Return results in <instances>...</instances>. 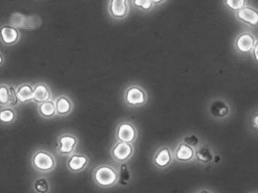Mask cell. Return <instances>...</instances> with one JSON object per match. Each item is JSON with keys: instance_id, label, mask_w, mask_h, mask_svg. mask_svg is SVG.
<instances>
[{"instance_id": "cell-1", "label": "cell", "mask_w": 258, "mask_h": 193, "mask_svg": "<svg viewBox=\"0 0 258 193\" xmlns=\"http://www.w3.org/2000/svg\"><path fill=\"white\" fill-rule=\"evenodd\" d=\"M118 179V171L109 164H101L93 172L94 184L100 188H111L117 184Z\"/></svg>"}, {"instance_id": "cell-2", "label": "cell", "mask_w": 258, "mask_h": 193, "mask_svg": "<svg viewBox=\"0 0 258 193\" xmlns=\"http://www.w3.org/2000/svg\"><path fill=\"white\" fill-rule=\"evenodd\" d=\"M31 163L36 170L41 173L52 172L56 166L55 157L42 149L36 151L32 156Z\"/></svg>"}, {"instance_id": "cell-3", "label": "cell", "mask_w": 258, "mask_h": 193, "mask_svg": "<svg viewBox=\"0 0 258 193\" xmlns=\"http://www.w3.org/2000/svg\"><path fill=\"white\" fill-rule=\"evenodd\" d=\"M124 100L131 108L142 107L148 102V94L141 86L132 85L125 90Z\"/></svg>"}, {"instance_id": "cell-4", "label": "cell", "mask_w": 258, "mask_h": 193, "mask_svg": "<svg viewBox=\"0 0 258 193\" xmlns=\"http://www.w3.org/2000/svg\"><path fill=\"white\" fill-rule=\"evenodd\" d=\"M10 25L14 26L17 29L23 28L27 30H32L38 28L41 24V18L39 16H24L22 13H13L9 19Z\"/></svg>"}, {"instance_id": "cell-5", "label": "cell", "mask_w": 258, "mask_h": 193, "mask_svg": "<svg viewBox=\"0 0 258 193\" xmlns=\"http://www.w3.org/2000/svg\"><path fill=\"white\" fill-rule=\"evenodd\" d=\"M134 154V147L130 143L117 141L110 149L111 158L116 162H127Z\"/></svg>"}, {"instance_id": "cell-6", "label": "cell", "mask_w": 258, "mask_h": 193, "mask_svg": "<svg viewBox=\"0 0 258 193\" xmlns=\"http://www.w3.org/2000/svg\"><path fill=\"white\" fill-rule=\"evenodd\" d=\"M257 42H258V39H256V37L252 33L243 32L238 35L235 39V50L240 54H250Z\"/></svg>"}, {"instance_id": "cell-7", "label": "cell", "mask_w": 258, "mask_h": 193, "mask_svg": "<svg viewBox=\"0 0 258 193\" xmlns=\"http://www.w3.org/2000/svg\"><path fill=\"white\" fill-rule=\"evenodd\" d=\"M77 136L72 133H63L57 138V151L64 156H70L78 146Z\"/></svg>"}, {"instance_id": "cell-8", "label": "cell", "mask_w": 258, "mask_h": 193, "mask_svg": "<svg viewBox=\"0 0 258 193\" xmlns=\"http://www.w3.org/2000/svg\"><path fill=\"white\" fill-rule=\"evenodd\" d=\"M138 131L134 124L125 122L119 124L116 129V140L119 142H125L132 144L137 139Z\"/></svg>"}, {"instance_id": "cell-9", "label": "cell", "mask_w": 258, "mask_h": 193, "mask_svg": "<svg viewBox=\"0 0 258 193\" xmlns=\"http://www.w3.org/2000/svg\"><path fill=\"white\" fill-rule=\"evenodd\" d=\"M235 16L241 23H245L252 27L258 26V11L254 7L246 5L237 12H235Z\"/></svg>"}, {"instance_id": "cell-10", "label": "cell", "mask_w": 258, "mask_h": 193, "mask_svg": "<svg viewBox=\"0 0 258 193\" xmlns=\"http://www.w3.org/2000/svg\"><path fill=\"white\" fill-rule=\"evenodd\" d=\"M108 10L110 17L113 19H124L129 11L128 0H109Z\"/></svg>"}, {"instance_id": "cell-11", "label": "cell", "mask_w": 258, "mask_h": 193, "mask_svg": "<svg viewBox=\"0 0 258 193\" xmlns=\"http://www.w3.org/2000/svg\"><path fill=\"white\" fill-rule=\"evenodd\" d=\"M172 149L167 146L159 147L154 154L153 162L158 169H165L172 162Z\"/></svg>"}, {"instance_id": "cell-12", "label": "cell", "mask_w": 258, "mask_h": 193, "mask_svg": "<svg viewBox=\"0 0 258 193\" xmlns=\"http://www.w3.org/2000/svg\"><path fill=\"white\" fill-rule=\"evenodd\" d=\"M20 39V32L12 25H2L0 27V40L7 46L14 45Z\"/></svg>"}, {"instance_id": "cell-13", "label": "cell", "mask_w": 258, "mask_h": 193, "mask_svg": "<svg viewBox=\"0 0 258 193\" xmlns=\"http://www.w3.org/2000/svg\"><path fill=\"white\" fill-rule=\"evenodd\" d=\"M210 114L215 119H225L230 113V108L227 103L220 98H215L209 107Z\"/></svg>"}, {"instance_id": "cell-14", "label": "cell", "mask_w": 258, "mask_h": 193, "mask_svg": "<svg viewBox=\"0 0 258 193\" xmlns=\"http://www.w3.org/2000/svg\"><path fill=\"white\" fill-rule=\"evenodd\" d=\"M89 158L85 154H72L67 161V167L72 173H80L86 168Z\"/></svg>"}, {"instance_id": "cell-15", "label": "cell", "mask_w": 258, "mask_h": 193, "mask_svg": "<svg viewBox=\"0 0 258 193\" xmlns=\"http://www.w3.org/2000/svg\"><path fill=\"white\" fill-rule=\"evenodd\" d=\"M34 92H33V100L38 105L44 103L46 101L51 100L52 92L49 88V86L43 82H38L37 84L33 86Z\"/></svg>"}, {"instance_id": "cell-16", "label": "cell", "mask_w": 258, "mask_h": 193, "mask_svg": "<svg viewBox=\"0 0 258 193\" xmlns=\"http://www.w3.org/2000/svg\"><path fill=\"white\" fill-rule=\"evenodd\" d=\"M174 157L178 162H191L195 159V149L181 142L176 147Z\"/></svg>"}, {"instance_id": "cell-17", "label": "cell", "mask_w": 258, "mask_h": 193, "mask_svg": "<svg viewBox=\"0 0 258 193\" xmlns=\"http://www.w3.org/2000/svg\"><path fill=\"white\" fill-rule=\"evenodd\" d=\"M56 114L59 116H67L73 110V103L66 95H60L55 102Z\"/></svg>"}, {"instance_id": "cell-18", "label": "cell", "mask_w": 258, "mask_h": 193, "mask_svg": "<svg viewBox=\"0 0 258 193\" xmlns=\"http://www.w3.org/2000/svg\"><path fill=\"white\" fill-rule=\"evenodd\" d=\"M33 92L34 88L29 83H24L16 88V93L19 103L26 104L33 100Z\"/></svg>"}, {"instance_id": "cell-19", "label": "cell", "mask_w": 258, "mask_h": 193, "mask_svg": "<svg viewBox=\"0 0 258 193\" xmlns=\"http://www.w3.org/2000/svg\"><path fill=\"white\" fill-rule=\"evenodd\" d=\"M195 158L202 164H208L214 159V155L208 145H202L195 151Z\"/></svg>"}, {"instance_id": "cell-20", "label": "cell", "mask_w": 258, "mask_h": 193, "mask_svg": "<svg viewBox=\"0 0 258 193\" xmlns=\"http://www.w3.org/2000/svg\"><path fill=\"white\" fill-rule=\"evenodd\" d=\"M39 115L44 119H52L56 115L55 102L52 100L46 101L39 104L38 107Z\"/></svg>"}, {"instance_id": "cell-21", "label": "cell", "mask_w": 258, "mask_h": 193, "mask_svg": "<svg viewBox=\"0 0 258 193\" xmlns=\"http://www.w3.org/2000/svg\"><path fill=\"white\" fill-rule=\"evenodd\" d=\"M16 120L15 111L11 108H5L0 109V123L9 124L14 123Z\"/></svg>"}, {"instance_id": "cell-22", "label": "cell", "mask_w": 258, "mask_h": 193, "mask_svg": "<svg viewBox=\"0 0 258 193\" xmlns=\"http://www.w3.org/2000/svg\"><path fill=\"white\" fill-rule=\"evenodd\" d=\"M119 173V179H118V184L121 186L127 185V183L131 180V173L128 169L127 165L125 164V162H123L120 166V172Z\"/></svg>"}, {"instance_id": "cell-23", "label": "cell", "mask_w": 258, "mask_h": 193, "mask_svg": "<svg viewBox=\"0 0 258 193\" xmlns=\"http://www.w3.org/2000/svg\"><path fill=\"white\" fill-rule=\"evenodd\" d=\"M34 191L37 193H49L51 191V186L45 178L37 179L34 183Z\"/></svg>"}, {"instance_id": "cell-24", "label": "cell", "mask_w": 258, "mask_h": 193, "mask_svg": "<svg viewBox=\"0 0 258 193\" xmlns=\"http://www.w3.org/2000/svg\"><path fill=\"white\" fill-rule=\"evenodd\" d=\"M223 2L227 9L233 11L235 13L241 8H243L244 6H246L247 0H223Z\"/></svg>"}, {"instance_id": "cell-25", "label": "cell", "mask_w": 258, "mask_h": 193, "mask_svg": "<svg viewBox=\"0 0 258 193\" xmlns=\"http://www.w3.org/2000/svg\"><path fill=\"white\" fill-rule=\"evenodd\" d=\"M132 4L136 8H139L142 11H151L155 8L151 0H132Z\"/></svg>"}, {"instance_id": "cell-26", "label": "cell", "mask_w": 258, "mask_h": 193, "mask_svg": "<svg viewBox=\"0 0 258 193\" xmlns=\"http://www.w3.org/2000/svg\"><path fill=\"white\" fill-rule=\"evenodd\" d=\"M183 143L191 147H193V148H195L200 144V139L196 134H194V133L188 134L183 138Z\"/></svg>"}, {"instance_id": "cell-27", "label": "cell", "mask_w": 258, "mask_h": 193, "mask_svg": "<svg viewBox=\"0 0 258 193\" xmlns=\"http://www.w3.org/2000/svg\"><path fill=\"white\" fill-rule=\"evenodd\" d=\"M8 105V86L0 85V106Z\"/></svg>"}, {"instance_id": "cell-28", "label": "cell", "mask_w": 258, "mask_h": 193, "mask_svg": "<svg viewBox=\"0 0 258 193\" xmlns=\"http://www.w3.org/2000/svg\"><path fill=\"white\" fill-rule=\"evenodd\" d=\"M19 100L17 97L16 89L13 86H8V105L9 106H17Z\"/></svg>"}, {"instance_id": "cell-29", "label": "cell", "mask_w": 258, "mask_h": 193, "mask_svg": "<svg viewBox=\"0 0 258 193\" xmlns=\"http://www.w3.org/2000/svg\"><path fill=\"white\" fill-rule=\"evenodd\" d=\"M252 124H253V126H254V128L256 129V130H258V113H256L253 118H252Z\"/></svg>"}, {"instance_id": "cell-30", "label": "cell", "mask_w": 258, "mask_h": 193, "mask_svg": "<svg viewBox=\"0 0 258 193\" xmlns=\"http://www.w3.org/2000/svg\"><path fill=\"white\" fill-rule=\"evenodd\" d=\"M258 42L256 43V45L254 47V49H253V51H252V53H254V55H255V59L258 61Z\"/></svg>"}, {"instance_id": "cell-31", "label": "cell", "mask_w": 258, "mask_h": 193, "mask_svg": "<svg viewBox=\"0 0 258 193\" xmlns=\"http://www.w3.org/2000/svg\"><path fill=\"white\" fill-rule=\"evenodd\" d=\"M152 3L154 4V6H158V5H161L165 3L167 0H151Z\"/></svg>"}, {"instance_id": "cell-32", "label": "cell", "mask_w": 258, "mask_h": 193, "mask_svg": "<svg viewBox=\"0 0 258 193\" xmlns=\"http://www.w3.org/2000/svg\"><path fill=\"white\" fill-rule=\"evenodd\" d=\"M3 64H4V57H3L2 54L0 53V66H2Z\"/></svg>"}, {"instance_id": "cell-33", "label": "cell", "mask_w": 258, "mask_h": 193, "mask_svg": "<svg viewBox=\"0 0 258 193\" xmlns=\"http://www.w3.org/2000/svg\"><path fill=\"white\" fill-rule=\"evenodd\" d=\"M198 193H211V192H209V191H207V190H202V191H200Z\"/></svg>"}]
</instances>
